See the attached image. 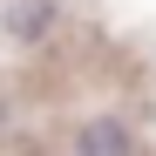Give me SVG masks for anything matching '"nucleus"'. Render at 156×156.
I'll return each mask as SVG.
<instances>
[{"label":"nucleus","instance_id":"obj_1","mask_svg":"<svg viewBox=\"0 0 156 156\" xmlns=\"http://www.w3.org/2000/svg\"><path fill=\"white\" fill-rule=\"evenodd\" d=\"M55 27H61V7H55V0H7V34L20 48L55 41Z\"/></svg>","mask_w":156,"mask_h":156},{"label":"nucleus","instance_id":"obj_2","mask_svg":"<svg viewBox=\"0 0 156 156\" xmlns=\"http://www.w3.org/2000/svg\"><path fill=\"white\" fill-rule=\"evenodd\" d=\"M75 156H136V136H129V122H115V115H88L75 129Z\"/></svg>","mask_w":156,"mask_h":156}]
</instances>
